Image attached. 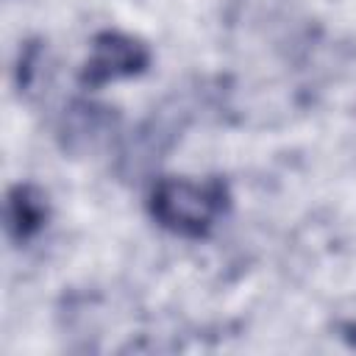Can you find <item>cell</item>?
Listing matches in <instances>:
<instances>
[{"instance_id": "1", "label": "cell", "mask_w": 356, "mask_h": 356, "mask_svg": "<svg viewBox=\"0 0 356 356\" xmlns=\"http://www.w3.org/2000/svg\"><path fill=\"white\" fill-rule=\"evenodd\" d=\"M153 217L181 236H206L228 209V189L217 178H164L153 189Z\"/></svg>"}, {"instance_id": "2", "label": "cell", "mask_w": 356, "mask_h": 356, "mask_svg": "<svg viewBox=\"0 0 356 356\" xmlns=\"http://www.w3.org/2000/svg\"><path fill=\"white\" fill-rule=\"evenodd\" d=\"M142 64H145V50L136 42H131L125 36L106 33L95 44V56L86 64L83 81L86 83H106L114 78L134 75L136 70H142Z\"/></svg>"}]
</instances>
